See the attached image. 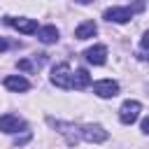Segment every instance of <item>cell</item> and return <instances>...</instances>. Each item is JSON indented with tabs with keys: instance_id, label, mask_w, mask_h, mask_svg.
<instances>
[{
	"instance_id": "obj_1",
	"label": "cell",
	"mask_w": 149,
	"mask_h": 149,
	"mask_svg": "<svg viewBox=\"0 0 149 149\" xmlns=\"http://www.w3.org/2000/svg\"><path fill=\"white\" fill-rule=\"evenodd\" d=\"M51 84L58 88H72L74 86V74H72L68 63H61L51 70Z\"/></svg>"
},
{
	"instance_id": "obj_2",
	"label": "cell",
	"mask_w": 149,
	"mask_h": 149,
	"mask_svg": "<svg viewBox=\"0 0 149 149\" xmlns=\"http://www.w3.org/2000/svg\"><path fill=\"white\" fill-rule=\"evenodd\" d=\"M140 109H142V105H140L137 100H126V102L121 105V109H119V119H121V123L130 126L133 121H137Z\"/></svg>"
},
{
	"instance_id": "obj_3",
	"label": "cell",
	"mask_w": 149,
	"mask_h": 149,
	"mask_svg": "<svg viewBox=\"0 0 149 149\" xmlns=\"http://www.w3.org/2000/svg\"><path fill=\"white\" fill-rule=\"evenodd\" d=\"M93 93L100 95V98H114L119 93V84L114 79H100L93 84Z\"/></svg>"
},
{
	"instance_id": "obj_4",
	"label": "cell",
	"mask_w": 149,
	"mask_h": 149,
	"mask_svg": "<svg viewBox=\"0 0 149 149\" xmlns=\"http://www.w3.org/2000/svg\"><path fill=\"white\" fill-rule=\"evenodd\" d=\"M81 137L86 142H105L107 140V130L102 126H95V123H86L81 128Z\"/></svg>"
},
{
	"instance_id": "obj_5",
	"label": "cell",
	"mask_w": 149,
	"mask_h": 149,
	"mask_svg": "<svg viewBox=\"0 0 149 149\" xmlns=\"http://www.w3.org/2000/svg\"><path fill=\"white\" fill-rule=\"evenodd\" d=\"M105 19L107 21H114V23H126L133 19V9L130 7H109L105 12Z\"/></svg>"
},
{
	"instance_id": "obj_6",
	"label": "cell",
	"mask_w": 149,
	"mask_h": 149,
	"mask_svg": "<svg viewBox=\"0 0 149 149\" xmlns=\"http://www.w3.org/2000/svg\"><path fill=\"white\" fill-rule=\"evenodd\" d=\"M5 21H7L12 28H16L19 33H26V35L37 33V21H35V19H12V16H7Z\"/></svg>"
},
{
	"instance_id": "obj_7",
	"label": "cell",
	"mask_w": 149,
	"mask_h": 149,
	"mask_svg": "<svg viewBox=\"0 0 149 149\" xmlns=\"http://www.w3.org/2000/svg\"><path fill=\"white\" fill-rule=\"evenodd\" d=\"M84 56H86V61L93 63V65H105V61H107V47H105V44H95V47L86 49Z\"/></svg>"
},
{
	"instance_id": "obj_8",
	"label": "cell",
	"mask_w": 149,
	"mask_h": 149,
	"mask_svg": "<svg viewBox=\"0 0 149 149\" xmlns=\"http://www.w3.org/2000/svg\"><path fill=\"white\" fill-rule=\"evenodd\" d=\"M5 88L14 91V93H23V91L30 88V81L21 74H9V77H5Z\"/></svg>"
},
{
	"instance_id": "obj_9",
	"label": "cell",
	"mask_w": 149,
	"mask_h": 149,
	"mask_svg": "<svg viewBox=\"0 0 149 149\" xmlns=\"http://www.w3.org/2000/svg\"><path fill=\"white\" fill-rule=\"evenodd\" d=\"M23 128V119L16 114H5L0 116V130L2 133H19Z\"/></svg>"
},
{
	"instance_id": "obj_10",
	"label": "cell",
	"mask_w": 149,
	"mask_h": 149,
	"mask_svg": "<svg viewBox=\"0 0 149 149\" xmlns=\"http://www.w3.org/2000/svg\"><path fill=\"white\" fill-rule=\"evenodd\" d=\"M98 33V26L93 23V21H84V23H79L77 28H74V37L77 40H88V37H93Z\"/></svg>"
},
{
	"instance_id": "obj_11",
	"label": "cell",
	"mask_w": 149,
	"mask_h": 149,
	"mask_svg": "<svg viewBox=\"0 0 149 149\" xmlns=\"http://www.w3.org/2000/svg\"><path fill=\"white\" fill-rule=\"evenodd\" d=\"M37 40L42 44H54L58 40V28L56 26H44V28H37Z\"/></svg>"
},
{
	"instance_id": "obj_12",
	"label": "cell",
	"mask_w": 149,
	"mask_h": 149,
	"mask_svg": "<svg viewBox=\"0 0 149 149\" xmlns=\"http://www.w3.org/2000/svg\"><path fill=\"white\" fill-rule=\"evenodd\" d=\"M91 84V77H88V72L81 68V70H77L74 72V88H86Z\"/></svg>"
},
{
	"instance_id": "obj_13",
	"label": "cell",
	"mask_w": 149,
	"mask_h": 149,
	"mask_svg": "<svg viewBox=\"0 0 149 149\" xmlns=\"http://www.w3.org/2000/svg\"><path fill=\"white\" fill-rule=\"evenodd\" d=\"M142 61H149V30L142 35V54H140Z\"/></svg>"
},
{
	"instance_id": "obj_14",
	"label": "cell",
	"mask_w": 149,
	"mask_h": 149,
	"mask_svg": "<svg viewBox=\"0 0 149 149\" xmlns=\"http://www.w3.org/2000/svg\"><path fill=\"white\" fill-rule=\"evenodd\" d=\"M16 65H19V70H26V72H30V70L40 68V65H35V63H30V61H19Z\"/></svg>"
},
{
	"instance_id": "obj_15",
	"label": "cell",
	"mask_w": 149,
	"mask_h": 149,
	"mask_svg": "<svg viewBox=\"0 0 149 149\" xmlns=\"http://www.w3.org/2000/svg\"><path fill=\"white\" fill-rule=\"evenodd\" d=\"M28 140H30V133H26L23 137H16V142H14V144H16V147H21V144H26Z\"/></svg>"
},
{
	"instance_id": "obj_16",
	"label": "cell",
	"mask_w": 149,
	"mask_h": 149,
	"mask_svg": "<svg viewBox=\"0 0 149 149\" xmlns=\"http://www.w3.org/2000/svg\"><path fill=\"white\" fill-rule=\"evenodd\" d=\"M7 47H9V42H7L5 37H0V54H2V51H7Z\"/></svg>"
},
{
	"instance_id": "obj_17",
	"label": "cell",
	"mask_w": 149,
	"mask_h": 149,
	"mask_svg": "<svg viewBox=\"0 0 149 149\" xmlns=\"http://www.w3.org/2000/svg\"><path fill=\"white\" fill-rule=\"evenodd\" d=\"M142 130L149 135V119H144V121H142Z\"/></svg>"
},
{
	"instance_id": "obj_18",
	"label": "cell",
	"mask_w": 149,
	"mask_h": 149,
	"mask_svg": "<svg viewBox=\"0 0 149 149\" xmlns=\"http://www.w3.org/2000/svg\"><path fill=\"white\" fill-rule=\"evenodd\" d=\"M77 2H91V0H77Z\"/></svg>"
}]
</instances>
